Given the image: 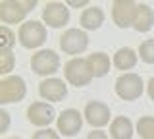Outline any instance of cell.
<instances>
[{
  "label": "cell",
  "instance_id": "cell-1",
  "mask_svg": "<svg viewBox=\"0 0 154 139\" xmlns=\"http://www.w3.org/2000/svg\"><path fill=\"white\" fill-rule=\"evenodd\" d=\"M46 37H48L46 25L41 21H35V20L21 23V27L17 31V41L23 49H38V46L45 45Z\"/></svg>",
  "mask_w": 154,
  "mask_h": 139
},
{
  "label": "cell",
  "instance_id": "cell-2",
  "mask_svg": "<svg viewBox=\"0 0 154 139\" xmlns=\"http://www.w3.org/2000/svg\"><path fill=\"white\" fill-rule=\"evenodd\" d=\"M37 0H2L0 2V20L2 23H19L25 20L31 10H35Z\"/></svg>",
  "mask_w": 154,
  "mask_h": 139
},
{
  "label": "cell",
  "instance_id": "cell-3",
  "mask_svg": "<svg viewBox=\"0 0 154 139\" xmlns=\"http://www.w3.org/2000/svg\"><path fill=\"white\" fill-rule=\"evenodd\" d=\"M64 75L67 79V83H71L73 87H85L93 81V70L89 66L87 58H71L67 64L64 66Z\"/></svg>",
  "mask_w": 154,
  "mask_h": 139
},
{
  "label": "cell",
  "instance_id": "cell-4",
  "mask_svg": "<svg viewBox=\"0 0 154 139\" xmlns=\"http://www.w3.org/2000/svg\"><path fill=\"white\" fill-rule=\"evenodd\" d=\"M144 91L143 77L139 74L127 71L116 79V95L123 100H137Z\"/></svg>",
  "mask_w": 154,
  "mask_h": 139
},
{
  "label": "cell",
  "instance_id": "cell-5",
  "mask_svg": "<svg viewBox=\"0 0 154 139\" xmlns=\"http://www.w3.org/2000/svg\"><path fill=\"white\" fill-rule=\"evenodd\" d=\"M27 95V85L21 75H8L0 81V103L12 104L23 100Z\"/></svg>",
  "mask_w": 154,
  "mask_h": 139
},
{
  "label": "cell",
  "instance_id": "cell-6",
  "mask_svg": "<svg viewBox=\"0 0 154 139\" xmlns=\"http://www.w3.org/2000/svg\"><path fill=\"white\" fill-rule=\"evenodd\" d=\"M31 70L37 75H54L60 70V56L50 49H42L31 56Z\"/></svg>",
  "mask_w": 154,
  "mask_h": 139
},
{
  "label": "cell",
  "instance_id": "cell-7",
  "mask_svg": "<svg viewBox=\"0 0 154 139\" xmlns=\"http://www.w3.org/2000/svg\"><path fill=\"white\" fill-rule=\"evenodd\" d=\"M137 12L139 2H133V0H116L112 4V20L119 29L133 27L135 20H137Z\"/></svg>",
  "mask_w": 154,
  "mask_h": 139
},
{
  "label": "cell",
  "instance_id": "cell-8",
  "mask_svg": "<svg viewBox=\"0 0 154 139\" xmlns=\"http://www.w3.org/2000/svg\"><path fill=\"white\" fill-rule=\"evenodd\" d=\"M89 46V35L83 29H67L64 31V35L60 37V49L64 50V54H71L73 58H77V54L87 50Z\"/></svg>",
  "mask_w": 154,
  "mask_h": 139
},
{
  "label": "cell",
  "instance_id": "cell-9",
  "mask_svg": "<svg viewBox=\"0 0 154 139\" xmlns=\"http://www.w3.org/2000/svg\"><path fill=\"white\" fill-rule=\"evenodd\" d=\"M42 23L52 29H60L69 23V8L66 2H46L42 8Z\"/></svg>",
  "mask_w": 154,
  "mask_h": 139
},
{
  "label": "cell",
  "instance_id": "cell-10",
  "mask_svg": "<svg viewBox=\"0 0 154 139\" xmlns=\"http://www.w3.org/2000/svg\"><path fill=\"white\" fill-rule=\"evenodd\" d=\"M56 126H58V131L64 137H73L83 128V114L75 108H66L58 114Z\"/></svg>",
  "mask_w": 154,
  "mask_h": 139
},
{
  "label": "cell",
  "instance_id": "cell-11",
  "mask_svg": "<svg viewBox=\"0 0 154 139\" xmlns=\"http://www.w3.org/2000/svg\"><path fill=\"white\" fill-rule=\"evenodd\" d=\"M27 120L33 124V126L45 129L46 126H50L54 120H58V116H56V110H54L52 104L42 103V100H37V103L29 104V108H27Z\"/></svg>",
  "mask_w": 154,
  "mask_h": 139
},
{
  "label": "cell",
  "instance_id": "cell-12",
  "mask_svg": "<svg viewBox=\"0 0 154 139\" xmlns=\"http://www.w3.org/2000/svg\"><path fill=\"white\" fill-rule=\"evenodd\" d=\"M83 116L87 120L89 126H93L96 129L104 128L106 124H110V106L102 100H89L85 104V110H83Z\"/></svg>",
  "mask_w": 154,
  "mask_h": 139
},
{
  "label": "cell",
  "instance_id": "cell-13",
  "mask_svg": "<svg viewBox=\"0 0 154 139\" xmlns=\"http://www.w3.org/2000/svg\"><path fill=\"white\" fill-rule=\"evenodd\" d=\"M38 95L50 103H60L67 97V85L64 83V79L46 77L38 83Z\"/></svg>",
  "mask_w": 154,
  "mask_h": 139
},
{
  "label": "cell",
  "instance_id": "cell-14",
  "mask_svg": "<svg viewBox=\"0 0 154 139\" xmlns=\"http://www.w3.org/2000/svg\"><path fill=\"white\" fill-rule=\"evenodd\" d=\"M104 10L102 8H98V6H91V8H85L83 14H81V17H79V25L83 27V31H96V29H100L102 27V23H104Z\"/></svg>",
  "mask_w": 154,
  "mask_h": 139
},
{
  "label": "cell",
  "instance_id": "cell-15",
  "mask_svg": "<svg viewBox=\"0 0 154 139\" xmlns=\"http://www.w3.org/2000/svg\"><path fill=\"white\" fill-rule=\"evenodd\" d=\"M112 62H114V66H116L118 70H122L123 74H127V70H133L135 66H137L139 54H137L133 49H129V46H122V49L116 50Z\"/></svg>",
  "mask_w": 154,
  "mask_h": 139
},
{
  "label": "cell",
  "instance_id": "cell-16",
  "mask_svg": "<svg viewBox=\"0 0 154 139\" xmlns=\"http://www.w3.org/2000/svg\"><path fill=\"white\" fill-rule=\"evenodd\" d=\"M133 131V122L127 116H116L110 124V137L112 139H131Z\"/></svg>",
  "mask_w": 154,
  "mask_h": 139
},
{
  "label": "cell",
  "instance_id": "cell-17",
  "mask_svg": "<svg viewBox=\"0 0 154 139\" xmlns=\"http://www.w3.org/2000/svg\"><path fill=\"white\" fill-rule=\"evenodd\" d=\"M89 60V66L93 70V75L94 77H104V75L110 74V56L104 54V52H93V54L87 56Z\"/></svg>",
  "mask_w": 154,
  "mask_h": 139
},
{
  "label": "cell",
  "instance_id": "cell-18",
  "mask_svg": "<svg viewBox=\"0 0 154 139\" xmlns=\"http://www.w3.org/2000/svg\"><path fill=\"white\" fill-rule=\"evenodd\" d=\"M154 25V10L148 4H139V12H137V20L133 23V29L139 33H146L150 31Z\"/></svg>",
  "mask_w": 154,
  "mask_h": 139
},
{
  "label": "cell",
  "instance_id": "cell-19",
  "mask_svg": "<svg viewBox=\"0 0 154 139\" xmlns=\"http://www.w3.org/2000/svg\"><path fill=\"white\" fill-rule=\"evenodd\" d=\"M137 133L141 139H154V116H141L137 120Z\"/></svg>",
  "mask_w": 154,
  "mask_h": 139
},
{
  "label": "cell",
  "instance_id": "cell-20",
  "mask_svg": "<svg viewBox=\"0 0 154 139\" xmlns=\"http://www.w3.org/2000/svg\"><path fill=\"white\" fill-rule=\"evenodd\" d=\"M16 66V56L12 50H0V75L8 77V74Z\"/></svg>",
  "mask_w": 154,
  "mask_h": 139
},
{
  "label": "cell",
  "instance_id": "cell-21",
  "mask_svg": "<svg viewBox=\"0 0 154 139\" xmlns=\"http://www.w3.org/2000/svg\"><path fill=\"white\" fill-rule=\"evenodd\" d=\"M16 41H17V35L8 25H4L0 29V50H12Z\"/></svg>",
  "mask_w": 154,
  "mask_h": 139
},
{
  "label": "cell",
  "instance_id": "cell-22",
  "mask_svg": "<svg viewBox=\"0 0 154 139\" xmlns=\"http://www.w3.org/2000/svg\"><path fill=\"white\" fill-rule=\"evenodd\" d=\"M139 56L146 64H154V39H146L139 46Z\"/></svg>",
  "mask_w": 154,
  "mask_h": 139
},
{
  "label": "cell",
  "instance_id": "cell-23",
  "mask_svg": "<svg viewBox=\"0 0 154 139\" xmlns=\"http://www.w3.org/2000/svg\"><path fill=\"white\" fill-rule=\"evenodd\" d=\"M31 139H60V133L54 131V129H50V128H45V129L35 131Z\"/></svg>",
  "mask_w": 154,
  "mask_h": 139
},
{
  "label": "cell",
  "instance_id": "cell-24",
  "mask_svg": "<svg viewBox=\"0 0 154 139\" xmlns=\"http://www.w3.org/2000/svg\"><path fill=\"white\" fill-rule=\"evenodd\" d=\"M8 128H10V112L2 108V110H0V131L6 133Z\"/></svg>",
  "mask_w": 154,
  "mask_h": 139
},
{
  "label": "cell",
  "instance_id": "cell-25",
  "mask_svg": "<svg viewBox=\"0 0 154 139\" xmlns=\"http://www.w3.org/2000/svg\"><path fill=\"white\" fill-rule=\"evenodd\" d=\"M87 139H108V133L102 129H93V131L87 135Z\"/></svg>",
  "mask_w": 154,
  "mask_h": 139
},
{
  "label": "cell",
  "instance_id": "cell-26",
  "mask_svg": "<svg viewBox=\"0 0 154 139\" xmlns=\"http://www.w3.org/2000/svg\"><path fill=\"white\" fill-rule=\"evenodd\" d=\"M66 4L71 8H83V6H89V0H67Z\"/></svg>",
  "mask_w": 154,
  "mask_h": 139
},
{
  "label": "cell",
  "instance_id": "cell-27",
  "mask_svg": "<svg viewBox=\"0 0 154 139\" xmlns=\"http://www.w3.org/2000/svg\"><path fill=\"white\" fill-rule=\"evenodd\" d=\"M146 93H148V97H150V100H154V75L146 83Z\"/></svg>",
  "mask_w": 154,
  "mask_h": 139
},
{
  "label": "cell",
  "instance_id": "cell-28",
  "mask_svg": "<svg viewBox=\"0 0 154 139\" xmlns=\"http://www.w3.org/2000/svg\"><path fill=\"white\" fill-rule=\"evenodd\" d=\"M10 139H19V137H10Z\"/></svg>",
  "mask_w": 154,
  "mask_h": 139
}]
</instances>
